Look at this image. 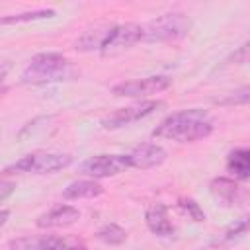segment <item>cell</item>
<instances>
[{"label": "cell", "instance_id": "1", "mask_svg": "<svg viewBox=\"0 0 250 250\" xmlns=\"http://www.w3.org/2000/svg\"><path fill=\"white\" fill-rule=\"evenodd\" d=\"M213 129H215V123L205 109L189 107V109L174 111L166 119H162L154 127L152 137L168 139L176 143H195L199 139L209 137Z\"/></svg>", "mask_w": 250, "mask_h": 250}, {"label": "cell", "instance_id": "2", "mask_svg": "<svg viewBox=\"0 0 250 250\" xmlns=\"http://www.w3.org/2000/svg\"><path fill=\"white\" fill-rule=\"evenodd\" d=\"M74 76V68L70 66L68 59L62 57L61 53H37L31 57V61L25 64L21 70V84H51V82H61L68 80Z\"/></svg>", "mask_w": 250, "mask_h": 250}, {"label": "cell", "instance_id": "3", "mask_svg": "<svg viewBox=\"0 0 250 250\" xmlns=\"http://www.w3.org/2000/svg\"><path fill=\"white\" fill-rule=\"evenodd\" d=\"M191 29V18L184 12H168L154 20H150L143 27V41L162 43V41H178L186 37Z\"/></svg>", "mask_w": 250, "mask_h": 250}, {"label": "cell", "instance_id": "4", "mask_svg": "<svg viewBox=\"0 0 250 250\" xmlns=\"http://www.w3.org/2000/svg\"><path fill=\"white\" fill-rule=\"evenodd\" d=\"M72 164V156L64 152H47V150H35L25 156H21L18 162L8 166L4 172H27V174H55Z\"/></svg>", "mask_w": 250, "mask_h": 250}, {"label": "cell", "instance_id": "5", "mask_svg": "<svg viewBox=\"0 0 250 250\" xmlns=\"http://www.w3.org/2000/svg\"><path fill=\"white\" fill-rule=\"evenodd\" d=\"M125 170H129L127 154H96L78 164V174L88 176L92 180L119 176Z\"/></svg>", "mask_w": 250, "mask_h": 250}, {"label": "cell", "instance_id": "6", "mask_svg": "<svg viewBox=\"0 0 250 250\" xmlns=\"http://www.w3.org/2000/svg\"><path fill=\"white\" fill-rule=\"evenodd\" d=\"M160 107H164V102H160V100H145V102H139V104H133L127 107H119L102 119V127L104 129H121L129 123H135L139 119L152 115Z\"/></svg>", "mask_w": 250, "mask_h": 250}, {"label": "cell", "instance_id": "7", "mask_svg": "<svg viewBox=\"0 0 250 250\" xmlns=\"http://www.w3.org/2000/svg\"><path fill=\"white\" fill-rule=\"evenodd\" d=\"M143 41V27L137 23H121V25H111L105 41L100 47V53L104 57H113L119 55L123 51H127L129 47H133L135 43Z\"/></svg>", "mask_w": 250, "mask_h": 250}, {"label": "cell", "instance_id": "8", "mask_svg": "<svg viewBox=\"0 0 250 250\" xmlns=\"http://www.w3.org/2000/svg\"><path fill=\"white\" fill-rule=\"evenodd\" d=\"M170 84H172L170 76L156 74V76L119 82L111 88V94L117 98H145V96H152V94H158V92L170 88Z\"/></svg>", "mask_w": 250, "mask_h": 250}, {"label": "cell", "instance_id": "9", "mask_svg": "<svg viewBox=\"0 0 250 250\" xmlns=\"http://www.w3.org/2000/svg\"><path fill=\"white\" fill-rule=\"evenodd\" d=\"M166 156H168V152L156 143H143V145H137L131 152H127L129 168H139V170L156 168V166L164 164Z\"/></svg>", "mask_w": 250, "mask_h": 250}, {"label": "cell", "instance_id": "10", "mask_svg": "<svg viewBox=\"0 0 250 250\" xmlns=\"http://www.w3.org/2000/svg\"><path fill=\"white\" fill-rule=\"evenodd\" d=\"M80 211L72 205H57L45 213H41L35 221L39 229H64L74 223H78Z\"/></svg>", "mask_w": 250, "mask_h": 250}, {"label": "cell", "instance_id": "11", "mask_svg": "<svg viewBox=\"0 0 250 250\" xmlns=\"http://www.w3.org/2000/svg\"><path fill=\"white\" fill-rule=\"evenodd\" d=\"M209 191L223 207H232V205L240 203V199L244 197L240 184L234 178H225V176L213 178L209 182Z\"/></svg>", "mask_w": 250, "mask_h": 250}, {"label": "cell", "instance_id": "12", "mask_svg": "<svg viewBox=\"0 0 250 250\" xmlns=\"http://www.w3.org/2000/svg\"><path fill=\"white\" fill-rule=\"evenodd\" d=\"M64 240L53 234H39V236H20L8 242V250H62Z\"/></svg>", "mask_w": 250, "mask_h": 250}, {"label": "cell", "instance_id": "13", "mask_svg": "<svg viewBox=\"0 0 250 250\" xmlns=\"http://www.w3.org/2000/svg\"><path fill=\"white\" fill-rule=\"evenodd\" d=\"M145 221H146L148 230L156 236H172L174 234V225L170 223L168 207L164 203H152L145 213Z\"/></svg>", "mask_w": 250, "mask_h": 250}, {"label": "cell", "instance_id": "14", "mask_svg": "<svg viewBox=\"0 0 250 250\" xmlns=\"http://www.w3.org/2000/svg\"><path fill=\"white\" fill-rule=\"evenodd\" d=\"M104 193V186L96 180H74L62 189V197L68 201H78V199H92L100 197Z\"/></svg>", "mask_w": 250, "mask_h": 250}, {"label": "cell", "instance_id": "15", "mask_svg": "<svg viewBox=\"0 0 250 250\" xmlns=\"http://www.w3.org/2000/svg\"><path fill=\"white\" fill-rule=\"evenodd\" d=\"M227 172L234 176V180L246 182L250 178V152L248 148H234L227 156Z\"/></svg>", "mask_w": 250, "mask_h": 250}, {"label": "cell", "instance_id": "16", "mask_svg": "<svg viewBox=\"0 0 250 250\" xmlns=\"http://www.w3.org/2000/svg\"><path fill=\"white\" fill-rule=\"evenodd\" d=\"M111 25L113 23H100V25L84 31L82 37L74 43V49H78V51H94V49H100L102 43L105 41L109 29H111Z\"/></svg>", "mask_w": 250, "mask_h": 250}, {"label": "cell", "instance_id": "17", "mask_svg": "<svg viewBox=\"0 0 250 250\" xmlns=\"http://www.w3.org/2000/svg\"><path fill=\"white\" fill-rule=\"evenodd\" d=\"M57 16L55 10H31V12H20V14H10L0 18V25H16V23H27V21H37V20H49Z\"/></svg>", "mask_w": 250, "mask_h": 250}, {"label": "cell", "instance_id": "18", "mask_svg": "<svg viewBox=\"0 0 250 250\" xmlns=\"http://www.w3.org/2000/svg\"><path fill=\"white\" fill-rule=\"evenodd\" d=\"M96 238L107 246H119L127 240V230L115 223H105L96 230Z\"/></svg>", "mask_w": 250, "mask_h": 250}, {"label": "cell", "instance_id": "19", "mask_svg": "<svg viewBox=\"0 0 250 250\" xmlns=\"http://www.w3.org/2000/svg\"><path fill=\"white\" fill-rule=\"evenodd\" d=\"M248 232V219H238L234 221L232 225H229L217 238H215V246H227V244H232L236 240H240L244 234Z\"/></svg>", "mask_w": 250, "mask_h": 250}, {"label": "cell", "instance_id": "20", "mask_svg": "<svg viewBox=\"0 0 250 250\" xmlns=\"http://www.w3.org/2000/svg\"><path fill=\"white\" fill-rule=\"evenodd\" d=\"M178 205H180V209H182L184 213H188L195 223H203V221H205V213H203V209L199 207V203H197L195 199H191V197H182V199L178 201Z\"/></svg>", "mask_w": 250, "mask_h": 250}, {"label": "cell", "instance_id": "21", "mask_svg": "<svg viewBox=\"0 0 250 250\" xmlns=\"http://www.w3.org/2000/svg\"><path fill=\"white\" fill-rule=\"evenodd\" d=\"M250 100V88L248 86H242L240 90L229 94L225 100H217L219 105H246Z\"/></svg>", "mask_w": 250, "mask_h": 250}, {"label": "cell", "instance_id": "22", "mask_svg": "<svg viewBox=\"0 0 250 250\" xmlns=\"http://www.w3.org/2000/svg\"><path fill=\"white\" fill-rule=\"evenodd\" d=\"M248 61V43H242L234 53H230L221 66H229V64H244Z\"/></svg>", "mask_w": 250, "mask_h": 250}, {"label": "cell", "instance_id": "23", "mask_svg": "<svg viewBox=\"0 0 250 250\" xmlns=\"http://www.w3.org/2000/svg\"><path fill=\"white\" fill-rule=\"evenodd\" d=\"M14 189H16V184H14V182H10V180H0V203L6 201V199L14 193Z\"/></svg>", "mask_w": 250, "mask_h": 250}, {"label": "cell", "instance_id": "24", "mask_svg": "<svg viewBox=\"0 0 250 250\" xmlns=\"http://www.w3.org/2000/svg\"><path fill=\"white\" fill-rule=\"evenodd\" d=\"M8 217H10V211H8V209H0V227L6 225Z\"/></svg>", "mask_w": 250, "mask_h": 250}, {"label": "cell", "instance_id": "25", "mask_svg": "<svg viewBox=\"0 0 250 250\" xmlns=\"http://www.w3.org/2000/svg\"><path fill=\"white\" fill-rule=\"evenodd\" d=\"M6 92H8V86H6V82H4L2 78H0V98H2V96H4Z\"/></svg>", "mask_w": 250, "mask_h": 250}, {"label": "cell", "instance_id": "26", "mask_svg": "<svg viewBox=\"0 0 250 250\" xmlns=\"http://www.w3.org/2000/svg\"><path fill=\"white\" fill-rule=\"evenodd\" d=\"M62 250H88V248H86V246H82V244H78V246H68V244H66Z\"/></svg>", "mask_w": 250, "mask_h": 250}]
</instances>
